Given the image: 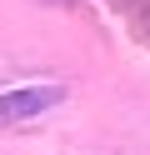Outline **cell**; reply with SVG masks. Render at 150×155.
Listing matches in <instances>:
<instances>
[{
	"instance_id": "obj_1",
	"label": "cell",
	"mask_w": 150,
	"mask_h": 155,
	"mask_svg": "<svg viewBox=\"0 0 150 155\" xmlns=\"http://www.w3.org/2000/svg\"><path fill=\"white\" fill-rule=\"evenodd\" d=\"M60 100H65V85H20V90H5L0 95V125L45 115L50 105H60Z\"/></svg>"
}]
</instances>
